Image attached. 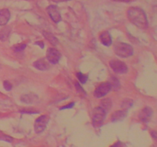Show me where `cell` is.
<instances>
[{"instance_id":"1","label":"cell","mask_w":157,"mask_h":147,"mask_svg":"<svg viewBox=\"0 0 157 147\" xmlns=\"http://www.w3.org/2000/svg\"><path fill=\"white\" fill-rule=\"evenodd\" d=\"M127 17L130 22L140 28L145 29L148 26L147 15L143 9L138 7H132L127 11Z\"/></svg>"},{"instance_id":"2","label":"cell","mask_w":157,"mask_h":147,"mask_svg":"<svg viewBox=\"0 0 157 147\" xmlns=\"http://www.w3.org/2000/svg\"><path fill=\"white\" fill-rule=\"evenodd\" d=\"M114 52L121 58H129L133 54V47L127 43L120 42L116 44L114 47Z\"/></svg>"},{"instance_id":"3","label":"cell","mask_w":157,"mask_h":147,"mask_svg":"<svg viewBox=\"0 0 157 147\" xmlns=\"http://www.w3.org/2000/svg\"><path fill=\"white\" fill-rule=\"evenodd\" d=\"M107 112L101 107H96L92 114V123L95 128L100 127L105 119Z\"/></svg>"},{"instance_id":"4","label":"cell","mask_w":157,"mask_h":147,"mask_svg":"<svg viewBox=\"0 0 157 147\" xmlns=\"http://www.w3.org/2000/svg\"><path fill=\"white\" fill-rule=\"evenodd\" d=\"M49 121V116L48 115H42L37 118L34 124V130L36 133H41L45 130Z\"/></svg>"},{"instance_id":"5","label":"cell","mask_w":157,"mask_h":147,"mask_svg":"<svg viewBox=\"0 0 157 147\" xmlns=\"http://www.w3.org/2000/svg\"><path fill=\"white\" fill-rule=\"evenodd\" d=\"M110 66L112 70L117 74H125L128 70L127 64L120 60H112L110 62Z\"/></svg>"},{"instance_id":"6","label":"cell","mask_w":157,"mask_h":147,"mask_svg":"<svg viewBox=\"0 0 157 147\" xmlns=\"http://www.w3.org/2000/svg\"><path fill=\"white\" fill-rule=\"evenodd\" d=\"M111 89L112 87L110 82L102 83V84H100V85L95 89L94 95V96H96L97 98L104 97V96H106V95L111 90Z\"/></svg>"},{"instance_id":"7","label":"cell","mask_w":157,"mask_h":147,"mask_svg":"<svg viewBox=\"0 0 157 147\" xmlns=\"http://www.w3.org/2000/svg\"><path fill=\"white\" fill-rule=\"evenodd\" d=\"M61 53L57 49L54 48V47H50L48 49L47 51V59L49 63L53 64H58L60 58H61Z\"/></svg>"},{"instance_id":"8","label":"cell","mask_w":157,"mask_h":147,"mask_svg":"<svg viewBox=\"0 0 157 147\" xmlns=\"http://www.w3.org/2000/svg\"><path fill=\"white\" fill-rule=\"evenodd\" d=\"M47 11L52 21H55V23H58L61 21V14H60L59 10L56 6H49L47 8Z\"/></svg>"},{"instance_id":"9","label":"cell","mask_w":157,"mask_h":147,"mask_svg":"<svg viewBox=\"0 0 157 147\" xmlns=\"http://www.w3.org/2000/svg\"><path fill=\"white\" fill-rule=\"evenodd\" d=\"M11 14L9 9H2L0 10V26H4L9 22Z\"/></svg>"},{"instance_id":"10","label":"cell","mask_w":157,"mask_h":147,"mask_svg":"<svg viewBox=\"0 0 157 147\" xmlns=\"http://www.w3.org/2000/svg\"><path fill=\"white\" fill-rule=\"evenodd\" d=\"M127 115V110H117V111L113 113V114L111 115V121L113 123L122 121L125 119Z\"/></svg>"},{"instance_id":"11","label":"cell","mask_w":157,"mask_h":147,"mask_svg":"<svg viewBox=\"0 0 157 147\" xmlns=\"http://www.w3.org/2000/svg\"><path fill=\"white\" fill-rule=\"evenodd\" d=\"M153 114V110L150 107H145L141 112L140 117L144 123H148Z\"/></svg>"},{"instance_id":"12","label":"cell","mask_w":157,"mask_h":147,"mask_svg":"<svg viewBox=\"0 0 157 147\" xmlns=\"http://www.w3.org/2000/svg\"><path fill=\"white\" fill-rule=\"evenodd\" d=\"M33 65L35 68L40 70H47L48 69H49V67H50L48 62H47V61H45V59H44V58L36 61L34 63Z\"/></svg>"},{"instance_id":"13","label":"cell","mask_w":157,"mask_h":147,"mask_svg":"<svg viewBox=\"0 0 157 147\" xmlns=\"http://www.w3.org/2000/svg\"><path fill=\"white\" fill-rule=\"evenodd\" d=\"M100 41L104 45L110 46L112 44V38L110 33L107 32H104L100 35Z\"/></svg>"},{"instance_id":"14","label":"cell","mask_w":157,"mask_h":147,"mask_svg":"<svg viewBox=\"0 0 157 147\" xmlns=\"http://www.w3.org/2000/svg\"><path fill=\"white\" fill-rule=\"evenodd\" d=\"M43 35H44V38H45L46 39H47L48 41L50 42V44H52V45H54V46L58 45V38H57L56 37L53 35V34H52L51 32L44 31V32H43Z\"/></svg>"},{"instance_id":"15","label":"cell","mask_w":157,"mask_h":147,"mask_svg":"<svg viewBox=\"0 0 157 147\" xmlns=\"http://www.w3.org/2000/svg\"><path fill=\"white\" fill-rule=\"evenodd\" d=\"M11 33V28L9 26L4 27L0 30V40L2 41H7Z\"/></svg>"},{"instance_id":"16","label":"cell","mask_w":157,"mask_h":147,"mask_svg":"<svg viewBox=\"0 0 157 147\" xmlns=\"http://www.w3.org/2000/svg\"><path fill=\"white\" fill-rule=\"evenodd\" d=\"M101 107H102L104 110L107 113V111H109V110H110L112 107V102L110 100V99L109 98H106V99H104L101 102Z\"/></svg>"},{"instance_id":"17","label":"cell","mask_w":157,"mask_h":147,"mask_svg":"<svg viewBox=\"0 0 157 147\" xmlns=\"http://www.w3.org/2000/svg\"><path fill=\"white\" fill-rule=\"evenodd\" d=\"M77 77H78V81H79L81 84H85V83L87 82V79H88V76H87V75L81 73V72L77 73Z\"/></svg>"},{"instance_id":"18","label":"cell","mask_w":157,"mask_h":147,"mask_svg":"<svg viewBox=\"0 0 157 147\" xmlns=\"http://www.w3.org/2000/svg\"><path fill=\"white\" fill-rule=\"evenodd\" d=\"M25 47H26L25 44H15V45L14 46L13 50L16 52H19V51H22Z\"/></svg>"},{"instance_id":"19","label":"cell","mask_w":157,"mask_h":147,"mask_svg":"<svg viewBox=\"0 0 157 147\" xmlns=\"http://www.w3.org/2000/svg\"><path fill=\"white\" fill-rule=\"evenodd\" d=\"M132 105H133V101L130 100H125L123 102L122 107L124 109V110H127V109L130 108Z\"/></svg>"},{"instance_id":"20","label":"cell","mask_w":157,"mask_h":147,"mask_svg":"<svg viewBox=\"0 0 157 147\" xmlns=\"http://www.w3.org/2000/svg\"><path fill=\"white\" fill-rule=\"evenodd\" d=\"M111 87H113L114 89H117L118 87H120V83L119 81L117 79L116 77H112L111 82H110Z\"/></svg>"},{"instance_id":"21","label":"cell","mask_w":157,"mask_h":147,"mask_svg":"<svg viewBox=\"0 0 157 147\" xmlns=\"http://www.w3.org/2000/svg\"><path fill=\"white\" fill-rule=\"evenodd\" d=\"M21 100L27 104H30L32 101L35 100V99L33 97H31V95H25V96H21Z\"/></svg>"},{"instance_id":"22","label":"cell","mask_w":157,"mask_h":147,"mask_svg":"<svg viewBox=\"0 0 157 147\" xmlns=\"http://www.w3.org/2000/svg\"><path fill=\"white\" fill-rule=\"evenodd\" d=\"M0 140L8 142H12L13 141V138L9 136H7V135H0Z\"/></svg>"},{"instance_id":"23","label":"cell","mask_w":157,"mask_h":147,"mask_svg":"<svg viewBox=\"0 0 157 147\" xmlns=\"http://www.w3.org/2000/svg\"><path fill=\"white\" fill-rule=\"evenodd\" d=\"M3 87H4V88L6 89V90H7V91H10L12 89V84L8 81H5L4 82H3Z\"/></svg>"},{"instance_id":"24","label":"cell","mask_w":157,"mask_h":147,"mask_svg":"<svg viewBox=\"0 0 157 147\" xmlns=\"http://www.w3.org/2000/svg\"><path fill=\"white\" fill-rule=\"evenodd\" d=\"M75 87H76V89H77V90H78V92H79V93H84V90L82 88V87H81V86L78 83H76V84H75Z\"/></svg>"},{"instance_id":"25","label":"cell","mask_w":157,"mask_h":147,"mask_svg":"<svg viewBox=\"0 0 157 147\" xmlns=\"http://www.w3.org/2000/svg\"><path fill=\"white\" fill-rule=\"evenodd\" d=\"M74 105H75V103H71V104H69L68 105L64 106V107H61V108H60V110H65V109L71 108V107H74Z\"/></svg>"},{"instance_id":"26","label":"cell","mask_w":157,"mask_h":147,"mask_svg":"<svg viewBox=\"0 0 157 147\" xmlns=\"http://www.w3.org/2000/svg\"><path fill=\"white\" fill-rule=\"evenodd\" d=\"M35 44H38V45H39L41 48H44V43H43V41H37Z\"/></svg>"},{"instance_id":"27","label":"cell","mask_w":157,"mask_h":147,"mask_svg":"<svg viewBox=\"0 0 157 147\" xmlns=\"http://www.w3.org/2000/svg\"><path fill=\"white\" fill-rule=\"evenodd\" d=\"M112 1H114V2H130L131 0H112Z\"/></svg>"},{"instance_id":"28","label":"cell","mask_w":157,"mask_h":147,"mask_svg":"<svg viewBox=\"0 0 157 147\" xmlns=\"http://www.w3.org/2000/svg\"><path fill=\"white\" fill-rule=\"evenodd\" d=\"M121 142H117V143H115L114 145H113V146H111V147H121Z\"/></svg>"},{"instance_id":"29","label":"cell","mask_w":157,"mask_h":147,"mask_svg":"<svg viewBox=\"0 0 157 147\" xmlns=\"http://www.w3.org/2000/svg\"><path fill=\"white\" fill-rule=\"evenodd\" d=\"M151 134H152V136H153V137L154 138V139H156V131H152Z\"/></svg>"},{"instance_id":"30","label":"cell","mask_w":157,"mask_h":147,"mask_svg":"<svg viewBox=\"0 0 157 147\" xmlns=\"http://www.w3.org/2000/svg\"><path fill=\"white\" fill-rule=\"evenodd\" d=\"M56 2H62V1H68V0H55Z\"/></svg>"}]
</instances>
